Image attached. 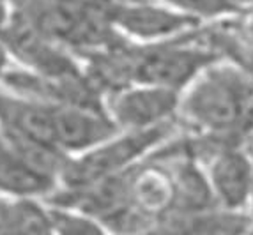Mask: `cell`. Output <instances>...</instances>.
Masks as SVG:
<instances>
[{
  "label": "cell",
  "instance_id": "cell-9",
  "mask_svg": "<svg viewBox=\"0 0 253 235\" xmlns=\"http://www.w3.org/2000/svg\"><path fill=\"white\" fill-rule=\"evenodd\" d=\"M48 209L34 198H0V234H50Z\"/></svg>",
  "mask_w": 253,
  "mask_h": 235
},
{
  "label": "cell",
  "instance_id": "cell-4",
  "mask_svg": "<svg viewBox=\"0 0 253 235\" xmlns=\"http://www.w3.org/2000/svg\"><path fill=\"white\" fill-rule=\"evenodd\" d=\"M181 92L152 83H129L108 94L105 110L119 131L151 129L177 118Z\"/></svg>",
  "mask_w": 253,
  "mask_h": 235
},
{
  "label": "cell",
  "instance_id": "cell-7",
  "mask_svg": "<svg viewBox=\"0 0 253 235\" xmlns=\"http://www.w3.org/2000/svg\"><path fill=\"white\" fill-rule=\"evenodd\" d=\"M59 181L27 161L2 136L0 140V193L16 198L44 196L55 191Z\"/></svg>",
  "mask_w": 253,
  "mask_h": 235
},
{
  "label": "cell",
  "instance_id": "cell-13",
  "mask_svg": "<svg viewBox=\"0 0 253 235\" xmlns=\"http://www.w3.org/2000/svg\"><path fill=\"white\" fill-rule=\"evenodd\" d=\"M241 145H243V149L246 151V154L250 156V159L253 161V129L243 138V143H241Z\"/></svg>",
  "mask_w": 253,
  "mask_h": 235
},
{
  "label": "cell",
  "instance_id": "cell-11",
  "mask_svg": "<svg viewBox=\"0 0 253 235\" xmlns=\"http://www.w3.org/2000/svg\"><path fill=\"white\" fill-rule=\"evenodd\" d=\"M170 7L200 20V16H218L236 7L234 0H165Z\"/></svg>",
  "mask_w": 253,
  "mask_h": 235
},
{
  "label": "cell",
  "instance_id": "cell-15",
  "mask_svg": "<svg viewBox=\"0 0 253 235\" xmlns=\"http://www.w3.org/2000/svg\"><path fill=\"white\" fill-rule=\"evenodd\" d=\"M246 212L252 218L253 221V182H252V189H250V196H248V203H246Z\"/></svg>",
  "mask_w": 253,
  "mask_h": 235
},
{
  "label": "cell",
  "instance_id": "cell-17",
  "mask_svg": "<svg viewBox=\"0 0 253 235\" xmlns=\"http://www.w3.org/2000/svg\"><path fill=\"white\" fill-rule=\"evenodd\" d=\"M0 140H2V133H0Z\"/></svg>",
  "mask_w": 253,
  "mask_h": 235
},
{
  "label": "cell",
  "instance_id": "cell-6",
  "mask_svg": "<svg viewBox=\"0 0 253 235\" xmlns=\"http://www.w3.org/2000/svg\"><path fill=\"white\" fill-rule=\"evenodd\" d=\"M108 18L115 27H121L126 34L151 42L181 36L184 30H190L199 21L177 9L149 4L145 0L112 4L108 9Z\"/></svg>",
  "mask_w": 253,
  "mask_h": 235
},
{
  "label": "cell",
  "instance_id": "cell-14",
  "mask_svg": "<svg viewBox=\"0 0 253 235\" xmlns=\"http://www.w3.org/2000/svg\"><path fill=\"white\" fill-rule=\"evenodd\" d=\"M7 21L9 16H7V7H5V0H0V32L7 25Z\"/></svg>",
  "mask_w": 253,
  "mask_h": 235
},
{
  "label": "cell",
  "instance_id": "cell-2",
  "mask_svg": "<svg viewBox=\"0 0 253 235\" xmlns=\"http://www.w3.org/2000/svg\"><path fill=\"white\" fill-rule=\"evenodd\" d=\"M173 133H177V118L151 129L117 131L94 147L69 156L60 170L59 184L66 191H78L126 172Z\"/></svg>",
  "mask_w": 253,
  "mask_h": 235
},
{
  "label": "cell",
  "instance_id": "cell-1",
  "mask_svg": "<svg viewBox=\"0 0 253 235\" xmlns=\"http://www.w3.org/2000/svg\"><path fill=\"white\" fill-rule=\"evenodd\" d=\"M177 118L199 133L243 140L253 129V76L212 62L181 92Z\"/></svg>",
  "mask_w": 253,
  "mask_h": 235
},
{
  "label": "cell",
  "instance_id": "cell-3",
  "mask_svg": "<svg viewBox=\"0 0 253 235\" xmlns=\"http://www.w3.org/2000/svg\"><path fill=\"white\" fill-rule=\"evenodd\" d=\"M133 83H152L182 92L191 81L216 62L211 50L195 46L186 38L154 41L140 50H129Z\"/></svg>",
  "mask_w": 253,
  "mask_h": 235
},
{
  "label": "cell",
  "instance_id": "cell-16",
  "mask_svg": "<svg viewBox=\"0 0 253 235\" xmlns=\"http://www.w3.org/2000/svg\"><path fill=\"white\" fill-rule=\"evenodd\" d=\"M250 232H253V221H252V228H250Z\"/></svg>",
  "mask_w": 253,
  "mask_h": 235
},
{
  "label": "cell",
  "instance_id": "cell-5",
  "mask_svg": "<svg viewBox=\"0 0 253 235\" xmlns=\"http://www.w3.org/2000/svg\"><path fill=\"white\" fill-rule=\"evenodd\" d=\"M214 201L230 210H245L253 182V161L241 143H225L202 161Z\"/></svg>",
  "mask_w": 253,
  "mask_h": 235
},
{
  "label": "cell",
  "instance_id": "cell-8",
  "mask_svg": "<svg viewBox=\"0 0 253 235\" xmlns=\"http://www.w3.org/2000/svg\"><path fill=\"white\" fill-rule=\"evenodd\" d=\"M252 218L245 210H230L214 205L191 214L169 216L160 221L158 232H190V234H239L250 232Z\"/></svg>",
  "mask_w": 253,
  "mask_h": 235
},
{
  "label": "cell",
  "instance_id": "cell-12",
  "mask_svg": "<svg viewBox=\"0 0 253 235\" xmlns=\"http://www.w3.org/2000/svg\"><path fill=\"white\" fill-rule=\"evenodd\" d=\"M7 73V48H5L4 41L0 39V81Z\"/></svg>",
  "mask_w": 253,
  "mask_h": 235
},
{
  "label": "cell",
  "instance_id": "cell-10",
  "mask_svg": "<svg viewBox=\"0 0 253 235\" xmlns=\"http://www.w3.org/2000/svg\"><path fill=\"white\" fill-rule=\"evenodd\" d=\"M50 216V230L68 235H87V234H99L103 232V225L92 216L85 214L82 210L73 207L57 205L48 209Z\"/></svg>",
  "mask_w": 253,
  "mask_h": 235
}]
</instances>
